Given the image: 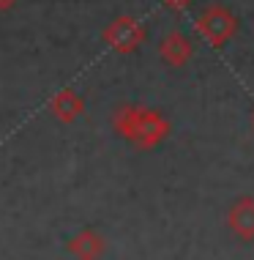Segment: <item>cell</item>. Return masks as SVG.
Segmentation results:
<instances>
[{"label": "cell", "mask_w": 254, "mask_h": 260, "mask_svg": "<svg viewBox=\"0 0 254 260\" xmlns=\"http://www.w3.org/2000/svg\"><path fill=\"white\" fill-rule=\"evenodd\" d=\"M112 123L126 140L142 145V148L156 145L169 132V123L151 107H118V112L112 115Z\"/></svg>", "instance_id": "obj_1"}, {"label": "cell", "mask_w": 254, "mask_h": 260, "mask_svg": "<svg viewBox=\"0 0 254 260\" xmlns=\"http://www.w3.org/2000/svg\"><path fill=\"white\" fill-rule=\"evenodd\" d=\"M194 30L200 33L210 47H222V44H227V41L235 36L238 19H235V14H232L230 9L213 3V6H208V9L197 17Z\"/></svg>", "instance_id": "obj_2"}, {"label": "cell", "mask_w": 254, "mask_h": 260, "mask_svg": "<svg viewBox=\"0 0 254 260\" xmlns=\"http://www.w3.org/2000/svg\"><path fill=\"white\" fill-rule=\"evenodd\" d=\"M104 41H107L115 52L129 55L145 41V27L139 25L134 17H118V19H112V22L107 25Z\"/></svg>", "instance_id": "obj_3"}, {"label": "cell", "mask_w": 254, "mask_h": 260, "mask_svg": "<svg viewBox=\"0 0 254 260\" xmlns=\"http://www.w3.org/2000/svg\"><path fill=\"white\" fill-rule=\"evenodd\" d=\"M159 55H161V60H164L167 66L180 69V66H186V63L192 60L194 44H192V39H189L183 30H169L167 36L161 39V44H159Z\"/></svg>", "instance_id": "obj_4"}, {"label": "cell", "mask_w": 254, "mask_h": 260, "mask_svg": "<svg viewBox=\"0 0 254 260\" xmlns=\"http://www.w3.org/2000/svg\"><path fill=\"white\" fill-rule=\"evenodd\" d=\"M49 110H52L55 118H60V121L68 123V121H74V118H80V112L85 110V102L77 90L66 88V90H60V93H55V99L49 102Z\"/></svg>", "instance_id": "obj_5"}, {"label": "cell", "mask_w": 254, "mask_h": 260, "mask_svg": "<svg viewBox=\"0 0 254 260\" xmlns=\"http://www.w3.org/2000/svg\"><path fill=\"white\" fill-rule=\"evenodd\" d=\"M232 219H235V224L243 230V233H251L254 230V206L251 203H243V206L232 214Z\"/></svg>", "instance_id": "obj_6"}, {"label": "cell", "mask_w": 254, "mask_h": 260, "mask_svg": "<svg viewBox=\"0 0 254 260\" xmlns=\"http://www.w3.org/2000/svg\"><path fill=\"white\" fill-rule=\"evenodd\" d=\"M164 3L169 6V9H186V6L192 3V0H164Z\"/></svg>", "instance_id": "obj_7"}, {"label": "cell", "mask_w": 254, "mask_h": 260, "mask_svg": "<svg viewBox=\"0 0 254 260\" xmlns=\"http://www.w3.org/2000/svg\"><path fill=\"white\" fill-rule=\"evenodd\" d=\"M14 6H17V0H0V11H9Z\"/></svg>", "instance_id": "obj_8"}]
</instances>
